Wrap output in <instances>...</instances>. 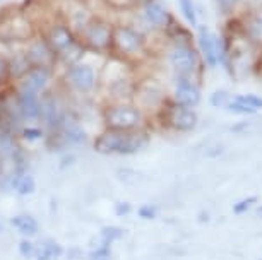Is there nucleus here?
Returning a JSON list of instances; mask_svg holds the SVG:
<instances>
[{"label":"nucleus","mask_w":262,"mask_h":260,"mask_svg":"<svg viewBox=\"0 0 262 260\" xmlns=\"http://www.w3.org/2000/svg\"><path fill=\"white\" fill-rule=\"evenodd\" d=\"M113 210H115V214L118 216V218H123V216H127V214L132 212V205L128 204V202H123V200H120V202L115 204Z\"/></svg>","instance_id":"nucleus-37"},{"label":"nucleus","mask_w":262,"mask_h":260,"mask_svg":"<svg viewBox=\"0 0 262 260\" xmlns=\"http://www.w3.org/2000/svg\"><path fill=\"white\" fill-rule=\"evenodd\" d=\"M6 58H7V70H9V81H11V84H16V82L21 81L29 72V68L33 67L31 62L28 60L26 53L23 50V45L11 48L7 52Z\"/></svg>","instance_id":"nucleus-19"},{"label":"nucleus","mask_w":262,"mask_h":260,"mask_svg":"<svg viewBox=\"0 0 262 260\" xmlns=\"http://www.w3.org/2000/svg\"><path fill=\"white\" fill-rule=\"evenodd\" d=\"M165 60L175 76H189L195 79L204 67L195 45H166Z\"/></svg>","instance_id":"nucleus-8"},{"label":"nucleus","mask_w":262,"mask_h":260,"mask_svg":"<svg viewBox=\"0 0 262 260\" xmlns=\"http://www.w3.org/2000/svg\"><path fill=\"white\" fill-rule=\"evenodd\" d=\"M151 55V36L136 28L130 21H115L110 57L137 65Z\"/></svg>","instance_id":"nucleus-2"},{"label":"nucleus","mask_w":262,"mask_h":260,"mask_svg":"<svg viewBox=\"0 0 262 260\" xmlns=\"http://www.w3.org/2000/svg\"><path fill=\"white\" fill-rule=\"evenodd\" d=\"M84 257V255H81V250H69V258H82Z\"/></svg>","instance_id":"nucleus-42"},{"label":"nucleus","mask_w":262,"mask_h":260,"mask_svg":"<svg viewBox=\"0 0 262 260\" xmlns=\"http://www.w3.org/2000/svg\"><path fill=\"white\" fill-rule=\"evenodd\" d=\"M179 7L182 16L190 26H197L199 24V17H197V4L194 0H179Z\"/></svg>","instance_id":"nucleus-23"},{"label":"nucleus","mask_w":262,"mask_h":260,"mask_svg":"<svg viewBox=\"0 0 262 260\" xmlns=\"http://www.w3.org/2000/svg\"><path fill=\"white\" fill-rule=\"evenodd\" d=\"M195 48L206 67L216 68L220 65V36H216L206 24L195 26Z\"/></svg>","instance_id":"nucleus-12"},{"label":"nucleus","mask_w":262,"mask_h":260,"mask_svg":"<svg viewBox=\"0 0 262 260\" xmlns=\"http://www.w3.org/2000/svg\"><path fill=\"white\" fill-rule=\"evenodd\" d=\"M165 86L155 76H144L136 81V91L132 103H136L142 111L147 113H156L161 105L168 100Z\"/></svg>","instance_id":"nucleus-9"},{"label":"nucleus","mask_w":262,"mask_h":260,"mask_svg":"<svg viewBox=\"0 0 262 260\" xmlns=\"http://www.w3.org/2000/svg\"><path fill=\"white\" fill-rule=\"evenodd\" d=\"M11 224L17 233H21L23 237H26V238L36 237L38 231H39L38 221L34 219L31 214H26V212L14 216V218L11 219Z\"/></svg>","instance_id":"nucleus-20"},{"label":"nucleus","mask_w":262,"mask_h":260,"mask_svg":"<svg viewBox=\"0 0 262 260\" xmlns=\"http://www.w3.org/2000/svg\"><path fill=\"white\" fill-rule=\"evenodd\" d=\"M48 242V247H50L52 250V253H53V258H58V257H62L63 255V248L58 245L57 242H53V240H47Z\"/></svg>","instance_id":"nucleus-39"},{"label":"nucleus","mask_w":262,"mask_h":260,"mask_svg":"<svg viewBox=\"0 0 262 260\" xmlns=\"http://www.w3.org/2000/svg\"><path fill=\"white\" fill-rule=\"evenodd\" d=\"M260 260H262V258H260Z\"/></svg>","instance_id":"nucleus-45"},{"label":"nucleus","mask_w":262,"mask_h":260,"mask_svg":"<svg viewBox=\"0 0 262 260\" xmlns=\"http://www.w3.org/2000/svg\"><path fill=\"white\" fill-rule=\"evenodd\" d=\"M34 260H53V253L47 240L34 245Z\"/></svg>","instance_id":"nucleus-30"},{"label":"nucleus","mask_w":262,"mask_h":260,"mask_svg":"<svg viewBox=\"0 0 262 260\" xmlns=\"http://www.w3.org/2000/svg\"><path fill=\"white\" fill-rule=\"evenodd\" d=\"M17 250L21 253V257L24 258H34V243L29 242V240H21L17 245Z\"/></svg>","instance_id":"nucleus-34"},{"label":"nucleus","mask_w":262,"mask_h":260,"mask_svg":"<svg viewBox=\"0 0 262 260\" xmlns=\"http://www.w3.org/2000/svg\"><path fill=\"white\" fill-rule=\"evenodd\" d=\"M76 163H77V158L74 154H63L60 161H58V168H60V171H66L69 168H72Z\"/></svg>","instance_id":"nucleus-36"},{"label":"nucleus","mask_w":262,"mask_h":260,"mask_svg":"<svg viewBox=\"0 0 262 260\" xmlns=\"http://www.w3.org/2000/svg\"><path fill=\"white\" fill-rule=\"evenodd\" d=\"M63 81L74 94L91 96L100 89L101 72L95 63L81 60L69 67H63Z\"/></svg>","instance_id":"nucleus-6"},{"label":"nucleus","mask_w":262,"mask_h":260,"mask_svg":"<svg viewBox=\"0 0 262 260\" xmlns=\"http://www.w3.org/2000/svg\"><path fill=\"white\" fill-rule=\"evenodd\" d=\"M17 173V178H16V185H14V192L17 195H23V197H26V195H31L34 194V190H36V181L31 175L28 173V171H19V170H14Z\"/></svg>","instance_id":"nucleus-21"},{"label":"nucleus","mask_w":262,"mask_h":260,"mask_svg":"<svg viewBox=\"0 0 262 260\" xmlns=\"http://www.w3.org/2000/svg\"><path fill=\"white\" fill-rule=\"evenodd\" d=\"M225 110H228V111H231V113H235V115H255L257 113V111L252 110L250 106H247V105H244V103L236 101L235 96H231V100H230L228 105H226Z\"/></svg>","instance_id":"nucleus-26"},{"label":"nucleus","mask_w":262,"mask_h":260,"mask_svg":"<svg viewBox=\"0 0 262 260\" xmlns=\"http://www.w3.org/2000/svg\"><path fill=\"white\" fill-rule=\"evenodd\" d=\"M115 21L103 14H95L91 21L86 24L82 33L79 34V40L88 50V53L100 57H110L112 53V36Z\"/></svg>","instance_id":"nucleus-5"},{"label":"nucleus","mask_w":262,"mask_h":260,"mask_svg":"<svg viewBox=\"0 0 262 260\" xmlns=\"http://www.w3.org/2000/svg\"><path fill=\"white\" fill-rule=\"evenodd\" d=\"M199 221L201 223H207V221H209V212H207V210H202L199 214Z\"/></svg>","instance_id":"nucleus-43"},{"label":"nucleus","mask_w":262,"mask_h":260,"mask_svg":"<svg viewBox=\"0 0 262 260\" xmlns=\"http://www.w3.org/2000/svg\"><path fill=\"white\" fill-rule=\"evenodd\" d=\"M249 127H250L249 122H238V124L231 125V132H233V134H238V132H245V129H249Z\"/></svg>","instance_id":"nucleus-40"},{"label":"nucleus","mask_w":262,"mask_h":260,"mask_svg":"<svg viewBox=\"0 0 262 260\" xmlns=\"http://www.w3.org/2000/svg\"><path fill=\"white\" fill-rule=\"evenodd\" d=\"M149 144L147 129L139 130H115L103 129L93 140V147L103 156H132Z\"/></svg>","instance_id":"nucleus-3"},{"label":"nucleus","mask_w":262,"mask_h":260,"mask_svg":"<svg viewBox=\"0 0 262 260\" xmlns=\"http://www.w3.org/2000/svg\"><path fill=\"white\" fill-rule=\"evenodd\" d=\"M257 202V197L254 195V197H245V199H240L238 202H236L233 205V214L236 216H240V214H245V212H249L250 207Z\"/></svg>","instance_id":"nucleus-31"},{"label":"nucleus","mask_w":262,"mask_h":260,"mask_svg":"<svg viewBox=\"0 0 262 260\" xmlns=\"http://www.w3.org/2000/svg\"><path fill=\"white\" fill-rule=\"evenodd\" d=\"M233 96L236 101L250 106L252 110H255V111L262 110V96H257V94H233Z\"/></svg>","instance_id":"nucleus-28"},{"label":"nucleus","mask_w":262,"mask_h":260,"mask_svg":"<svg viewBox=\"0 0 262 260\" xmlns=\"http://www.w3.org/2000/svg\"><path fill=\"white\" fill-rule=\"evenodd\" d=\"M17 96V106L21 111L24 122H39L41 120V108H43V94L29 91L26 87L14 84Z\"/></svg>","instance_id":"nucleus-15"},{"label":"nucleus","mask_w":262,"mask_h":260,"mask_svg":"<svg viewBox=\"0 0 262 260\" xmlns=\"http://www.w3.org/2000/svg\"><path fill=\"white\" fill-rule=\"evenodd\" d=\"M19 139L24 142H38L47 139V130L41 124H24L17 132Z\"/></svg>","instance_id":"nucleus-22"},{"label":"nucleus","mask_w":262,"mask_h":260,"mask_svg":"<svg viewBox=\"0 0 262 260\" xmlns=\"http://www.w3.org/2000/svg\"><path fill=\"white\" fill-rule=\"evenodd\" d=\"M240 7H244V12L262 11V0H240Z\"/></svg>","instance_id":"nucleus-35"},{"label":"nucleus","mask_w":262,"mask_h":260,"mask_svg":"<svg viewBox=\"0 0 262 260\" xmlns=\"http://www.w3.org/2000/svg\"><path fill=\"white\" fill-rule=\"evenodd\" d=\"M240 21H242V34L245 36V40L257 52L262 50V11L244 12L240 16Z\"/></svg>","instance_id":"nucleus-18"},{"label":"nucleus","mask_w":262,"mask_h":260,"mask_svg":"<svg viewBox=\"0 0 262 260\" xmlns=\"http://www.w3.org/2000/svg\"><path fill=\"white\" fill-rule=\"evenodd\" d=\"M23 50L26 53L28 60L31 62L33 67H52L58 68L57 53L53 52L50 43L41 33L36 31L29 40L23 43Z\"/></svg>","instance_id":"nucleus-10"},{"label":"nucleus","mask_w":262,"mask_h":260,"mask_svg":"<svg viewBox=\"0 0 262 260\" xmlns=\"http://www.w3.org/2000/svg\"><path fill=\"white\" fill-rule=\"evenodd\" d=\"M214 4L221 12L226 14V16L236 14L240 7V0H214Z\"/></svg>","instance_id":"nucleus-29"},{"label":"nucleus","mask_w":262,"mask_h":260,"mask_svg":"<svg viewBox=\"0 0 262 260\" xmlns=\"http://www.w3.org/2000/svg\"><path fill=\"white\" fill-rule=\"evenodd\" d=\"M101 242L103 243H108L112 245L113 242H118V240L123 238V234H125V231H123L122 228L118 226H105L101 229Z\"/></svg>","instance_id":"nucleus-24"},{"label":"nucleus","mask_w":262,"mask_h":260,"mask_svg":"<svg viewBox=\"0 0 262 260\" xmlns=\"http://www.w3.org/2000/svg\"><path fill=\"white\" fill-rule=\"evenodd\" d=\"M101 120L105 129L115 130H139L147 125V115L132 101H105Z\"/></svg>","instance_id":"nucleus-4"},{"label":"nucleus","mask_w":262,"mask_h":260,"mask_svg":"<svg viewBox=\"0 0 262 260\" xmlns=\"http://www.w3.org/2000/svg\"><path fill=\"white\" fill-rule=\"evenodd\" d=\"M223 153H225V146L223 144H212L209 149L206 151V156H207V158H220Z\"/></svg>","instance_id":"nucleus-38"},{"label":"nucleus","mask_w":262,"mask_h":260,"mask_svg":"<svg viewBox=\"0 0 262 260\" xmlns=\"http://www.w3.org/2000/svg\"><path fill=\"white\" fill-rule=\"evenodd\" d=\"M55 14L63 19L69 24V28L79 36L96 12L93 11L91 4L88 0H63L62 7Z\"/></svg>","instance_id":"nucleus-11"},{"label":"nucleus","mask_w":262,"mask_h":260,"mask_svg":"<svg viewBox=\"0 0 262 260\" xmlns=\"http://www.w3.org/2000/svg\"><path fill=\"white\" fill-rule=\"evenodd\" d=\"M137 12H139L142 21H144L152 31H163V29L175 19V16L168 11L165 4L160 2V0H149L147 4L137 9Z\"/></svg>","instance_id":"nucleus-16"},{"label":"nucleus","mask_w":262,"mask_h":260,"mask_svg":"<svg viewBox=\"0 0 262 260\" xmlns=\"http://www.w3.org/2000/svg\"><path fill=\"white\" fill-rule=\"evenodd\" d=\"M158 207L156 205H152V204H144V205H141L139 209H137V216H139L141 219H147V221H152V219H156L158 218Z\"/></svg>","instance_id":"nucleus-32"},{"label":"nucleus","mask_w":262,"mask_h":260,"mask_svg":"<svg viewBox=\"0 0 262 260\" xmlns=\"http://www.w3.org/2000/svg\"><path fill=\"white\" fill-rule=\"evenodd\" d=\"M9 84H11V81H9L7 58H6V53H0V89Z\"/></svg>","instance_id":"nucleus-33"},{"label":"nucleus","mask_w":262,"mask_h":260,"mask_svg":"<svg viewBox=\"0 0 262 260\" xmlns=\"http://www.w3.org/2000/svg\"><path fill=\"white\" fill-rule=\"evenodd\" d=\"M57 79V68L52 67H31L29 72L21 81L16 82L17 86L26 87L38 94H45L47 91L53 89V82Z\"/></svg>","instance_id":"nucleus-14"},{"label":"nucleus","mask_w":262,"mask_h":260,"mask_svg":"<svg viewBox=\"0 0 262 260\" xmlns=\"http://www.w3.org/2000/svg\"><path fill=\"white\" fill-rule=\"evenodd\" d=\"M254 70L262 76V50L257 52V57H255V63H254Z\"/></svg>","instance_id":"nucleus-41"},{"label":"nucleus","mask_w":262,"mask_h":260,"mask_svg":"<svg viewBox=\"0 0 262 260\" xmlns=\"http://www.w3.org/2000/svg\"><path fill=\"white\" fill-rule=\"evenodd\" d=\"M110 257H112V245L103 243V242L100 247H96L95 250H91V252L86 255L88 260H108Z\"/></svg>","instance_id":"nucleus-27"},{"label":"nucleus","mask_w":262,"mask_h":260,"mask_svg":"<svg viewBox=\"0 0 262 260\" xmlns=\"http://www.w3.org/2000/svg\"><path fill=\"white\" fill-rule=\"evenodd\" d=\"M255 216H257V218H260V219H262V205H260V207H257V209H255Z\"/></svg>","instance_id":"nucleus-44"},{"label":"nucleus","mask_w":262,"mask_h":260,"mask_svg":"<svg viewBox=\"0 0 262 260\" xmlns=\"http://www.w3.org/2000/svg\"><path fill=\"white\" fill-rule=\"evenodd\" d=\"M231 96L233 94L226 89H216L209 96V103H211V106H214V108H226V105H228L231 100Z\"/></svg>","instance_id":"nucleus-25"},{"label":"nucleus","mask_w":262,"mask_h":260,"mask_svg":"<svg viewBox=\"0 0 262 260\" xmlns=\"http://www.w3.org/2000/svg\"><path fill=\"white\" fill-rule=\"evenodd\" d=\"M170 98L179 105L195 108L201 103V84L195 77L173 76V94Z\"/></svg>","instance_id":"nucleus-13"},{"label":"nucleus","mask_w":262,"mask_h":260,"mask_svg":"<svg viewBox=\"0 0 262 260\" xmlns=\"http://www.w3.org/2000/svg\"><path fill=\"white\" fill-rule=\"evenodd\" d=\"M38 31L47 38L53 52L57 53L58 67H69L72 63L84 60L86 55H90L77 34L57 14L52 19L39 24Z\"/></svg>","instance_id":"nucleus-1"},{"label":"nucleus","mask_w":262,"mask_h":260,"mask_svg":"<svg viewBox=\"0 0 262 260\" xmlns=\"http://www.w3.org/2000/svg\"><path fill=\"white\" fill-rule=\"evenodd\" d=\"M58 134L62 135V139L66 144H71V146L82 147L90 142L86 129H84L82 124L79 122V119L71 110H67L66 116H63L62 125H60V129H58Z\"/></svg>","instance_id":"nucleus-17"},{"label":"nucleus","mask_w":262,"mask_h":260,"mask_svg":"<svg viewBox=\"0 0 262 260\" xmlns=\"http://www.w3.org/2000/svg\"><path fill=\"white\" fill-rule=\"evenodd\" d=\"M155 116L163 129L173 132H190L195 129L197 122H199V116H197L194 108L179 105L171 98H168L163 103L160 110L155 113Z\"/></svg>","instance_id":"nucleus-7"}]
</instances>
